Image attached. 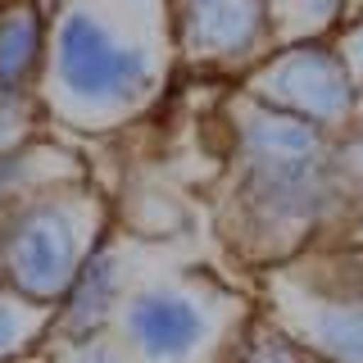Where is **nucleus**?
<instances>
[{
	"label": "nucleus",
	"mask_w": 363,
	"mask_h": 363,
	"mask_svg": "<svg viewBox=\"0 0 363 363\" xmlns=\"http://www.w3.org/2000/svg\"><path fill=\"white\" fill-rule=\"evenodd\" d=\"M132 0H77L50 18V60H45L41 96L64 123L77 128H118L141 113L164 82L155 50V28L132 23Z\"/></svg>",
	"instance_id": "obj_1"
},
{
	"label": "nucleus",
	"mask_w": 363,
	"mask_h": 363,
	"mask_svg": "<svg viewBox=\"0 0 363 363\" xmlns=\"http://www.w3.org/2000/svg\"><path fill=\"white\" fill-rule=\"evenodd\" d=\"M236 141V186L232 218L259 241L318 218L327 204V145L309 123L277 113L259 100L232 113Z\"/></svg>",
	"instance_id": "obj_2"
},
{
	"label": "nucleus",
	"mask_w": 363,
	"mask_h": 363,
	"mask_svg": "<svg viewBox=\"0 0 363 363\" xmlns=\"http://www.w3.org/2000/svg\"><path fill=\"white\" fill-rule=\"evenodd\" d=\"M96 232L100 223H86L82 191L45 186L37 196L18 200L14 209L0 213V281H5V291L55 313Z\"/></svg>",
	"instance_id": "obj_3"
},
{
	"label": "nucleus",
	"mask_w": 363,
	"mask_h": 363,
	"mask_svg": "<svg viewBox=\"0 0 363 363\" xmlns=\"http://www.w3.org/2000/svg\"><path fill=\"white\" fill-rule=\"evenodd\" d=\"M250 100L291 113V118L309 123L323 132L327 123H340L354 109V73L340 60L332 45L300 37L291 45H281L277 55H268L264 64L250 73Z\"/></svg>",
	"instance_id": "obj_4"
},
{
	"label": "nucleus",
	"mask_w": 363,
	"mask_h": 363,
	"mask_svg": "<svg viewBox=\"0 0 363 363\" xmlns=\"http://www.w3.org/2000/svg\"><path fill=\"white\" fill-rule=\"evenodd\" d=\"M113 332L132 363H204V350L218 336V318L204 291L150 281L123 300Z\"/></svg>",
	"instance_id": "obj_5"
},
{
	"label": "nucleus",
	"mask_w": 363,
	"mask_h": 363,
	"mask_svg": "<svg viewBox=\"0 0 363 363\" xmlns=\"http://www.w3.org/2000/svg\"><path fill=\"white\" fill-rule=\"evenodd\" d=\"M168 37L191 68H241L272 37L268 0H168Z\"/></svg>",
	"instance_id": "obj_6"
},
{
	"label": "nucleus",
	"mask_w": 363,
	"mask_h": 363,
	"mask_svg": "<svg viewBox=\"0 0 363 363\" xmlns=\"http://www.w3.org/2000/svg\"><path fill=\"white\" fill-rule=\"evenodd\" d=\"M128 295H132L128 291V255H123L118 227L100 223V232L91 236L82 264H77L73 286L55 304V336H60L68 350L109 336L113 318H118Z\"/></svg>",
	"instance_id": "obj_7"
},
{
	"label": "nucleus",
	"mask_w": 363,
	"mask_h": 363,
	"mask_svg": "<svg viewBox=\"0 0 363 363\" xmlns=\"http://www.w3.org/2000/svg\"><path fill=\"white\" fill-rule=\"evenodd\" d=\"M50 14L37 0H0V123L28 109L45 82Z\"/></svg>",
	"instance_id": "obj_8"
},
{
	"label": "nucleus",
	"mask_w": 363,
	"mask_h": 363,
	"mask_svg": "<svg viewBox=\"0 0 363 363\" xmlns=\"http://www.w3.org/2000/svg\"><path fill=\"white\" fill-rule=\"evenodd\" d=\"M309 336L327 359L363 363V304H318L309 318Z\"/></svg>",
	"instance_id": "obj_9"
},
{
	"label": "nucleus",
	"mask_w": 363,
	"mask_h": 363,
	"mask_svg": "<svg viewBox=\"0 0 363 363\" xmlns=\"http://www.w3.org/2000/svg\"><path fill=\"white\" fill-rule=\"evenodd\" d=\"M50 327H55L50 309H37L18 295L0 291V363H23Z\"/></svg>",
	"instance_id": "obj_10"
},
{
	"label": "nucleus",
	"mask_w": 363,
	"mask_h": 363,
	"mask_svg": "<svg viewBox=\"0 0 363 363\" xmlns=\"http://www.w3.org/2000/svg\"><path fill=\"white\" fill-rule=\"evenodd\" d=\"M37 159H41L37 141H5L0 145V213L14 209L18 200L45 191L37 182Z\"/></svg>",
	"instance_id": "obj_11"
},
{
	"label": "nucleus",
	"mask_w": 363,
	"mask_h": 363,
	"mask_svg": "<svg viewBox=\"0 0 363 363\" xmlns=\"http://www.w3.org/2000/svg\"><path fill=\"white\" fill-rule=\"evenodd\" d=\"M227 363H300L295 359V350L286 345V340H277V336H255L250 345H241Z\"/></svg>",
	"instance_id": "obj_12"
},
{
	"label": "nucleus",
	"mask_w": 363,
	"mask_h": 363,
	"mask_svg": "<svg viewBox=\"0 0 363 363\" xmlns=\"http://www.w3.org/2000/svg\"><path fill=\"white\" fill-rule=\"evenodd\" d=\"M60 363H132V354L113 336H100V340H91V345H73Z\"/></svg>",
	"instance_id": "obj_13"
},
{
	"label": "nucleus",
	"mask_w": 363,
	"mask_h": 363,
	"mask_svg": "<svg viewBox=\"0 0 363 363\" xmlns=\"http://www.w3.org/2000/svg\"><path fill=\"white\" fill-rule=\"evenodd\" d=\"M291 9H300V14H327V9H332V0H268V14L272 18H286Z\"/></svg>",
	"instance_id": "obj_14"
},
{
	"label": "nucleus",
	"mask_w": 363,
	"mask_h": 363,
	"mask_svg": "<svg viewBox=\"0 0 363 363\" xmlns=\"http://www.w3.org/2000/svg\"><path fill=\"white\" fill-rule=\"evenodd\" d=\"M350 60H354V68L363 73V23L354 28V37H350Z\"/></svg>",
	"instance_id": "obj_15"
},
{
	"label": "nucleus",
	"mask_w": 363,
	"mask_h": 363,
	"mask_svg": "<svg viewBox=\"0 0 363 363\" xmlns=\"http://www.w3.org/2000/svg\"><path fill=\"white\" fill-rule=\"evenodd\" d=\"M37 5H41V9H45V14H50V18H55V14H60V9L77 5V0H37Z\"/></svg>",
	"instance_id": "obj_16"
},
{
	"label": "nucleus",
	"mask_w": 363,
	"mask_h": 363,
	"mask_svg": "<svg viewBox=\"0 0 363 363\" xmlns=\"http://www.w3.org/2000/svg\"><path fill=\"white\" fill-rule=\"evenodd\" d=\"M204 363H218V359H204Z\"/></svg>",
	"instance_id": "obj_17"
},
{
	"label": "nucleus",
	"mask_w": 363,
	"mask_h": 363,
	"mask_svg": "<svg viewBox=\"0 0 363 363\" xmlns=\"http://www.w3.org/2000/svg\"><path fill=\"white\" fill-rule=\"evenodd\" d=\"M0 291H5V281H0Z\"/></svg>",
	"instance_id": "obj_18"
}]
</instances>
